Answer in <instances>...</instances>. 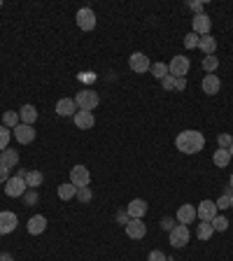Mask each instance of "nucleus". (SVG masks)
I'll use <instances>...</instances> for the list:
<instances>
[{
    "instance_id": "f257e3e1",
    "label": "nucleus",
    "mask_w": 233,
    "mask_h": 261,
    "mask_svg": "<svg viewBox=\"0 0 233 261\" xmlns=\"http://www.w3.org/2000/svg\"><path fill=\"white\" fill-rule=\"evenodd\" d=\"M175 147L182 154H198L205 147V135L201 131H182L175 138Z\"/></svg>"
},
{
    "instance_id": "f03ea898",
    "label": "nucleus",
    "mask_w": 233,
    "mask_h": 261,
    "mask_svg": "<svg viewBox=\"0 0 233 261\" xmlns=\"http://www.w3.org/2000/svg\"><path fill=\"white\" fill-rule=\"evenodd\" d=\"M75 21H77V26H80V31H93L96 28V24H98V19H96V12H93L91 7H80L77 10V14H75Z\"/></svg>"
},
{
    "instance_id": "7ed1b4c3",
    "label": "nucleus",
    "mask_w": 233,
    "mask_h": 261,
    "mask_svg": "<svg viewBox=\"0 0 233 261\" xmlns=\"http://www.w3.org/2000/svg\"><path fill=\"white\" fill-rule=\"evenodd\" d=\"M100 103V98L96 91H91V89H84V91H80L77 96H75V105L80 110H84V112H91V110H96Z\"/></svg>"
},
{
    "instance_id": "20e7f679",
    "label": "nucleus",
    "mask_w": 233,
    "mask_h": 261,
    "mask_svg": "<svg viewBox=\"0 0 233 261\" xmlns=\"http://www.w3.org/2000/svg\"><path fill=\"white\" fill-rule=\"evenodd\" d=\"M189 68H191L189 56L175 54L172 61L168 63V75H172V77H187V75H189Z\"/></svg>"
},
{
    "instance_id": "39448f33",
    "label": "nucleus",
    "mask_w": 233,
    "mask_h": 261,
    "mask_svg": "<svg viewBox=\"0 0 233 261\" xmlns=\"http://www.w3.org/2000/svg\"><path fill=\"white\" fill-rule=\"evenodd\" d=\"M168 240H170V247L182 249L184 245L189 243V226L187 224H175V229L168 233Z\"/></svg>"
},
{
    "instance_id": "423d86ee",
    "label": "nucleus",
    "mask_w": 233,
    "mask_h": 261,
    "mask_svg": "<svg viewBox=\"0 0 233 261\" xmlns=\"http://www.w3.org/2000/svg\"><path fill=\"white\" fill-rule=\"evenodd\" d=\"M26 191H28V184H26V180L21 175H12L5 182V194L10 196V198H19V196H24Z\"/></svg>"
},
{
    "instance_id": "0eeeda50",
    "label": "nucleus",
    "mask_w": 233,
    "mask_h": 261,
    "mask_svg": "<svg viewBox=\"0 0 233 261\" xmlns=\"http://www.w3.org/2000/svg\"><path fill=\"white\" fill-rule=\"evenodd\" d=\"M89 182H91V173H89V168L86 166H73L70 168V184H75V187H89Z\"/></svg>"
},
{
    "instance_id": "6e6552de",
    "label": "nucleus",
    "mask_w": 233,
    "mask_h": 261,
    "mask_svg": "<svg viewBox=\"0 0 233 261\" xmlns=\"http://www.w3.org/2000/svg\"><path fill=\"white\" fill-rule=\"evenodd\" d=\"M219 215V210H217L215 200H201L196 207V219H201V222H212V219Z\"/></svg>"
},
{
    "instance_id": "1a4fd4ad",
    "label": "nucleus",
    "mask_w": 233,
    "mask_h": 261,
    "mask_svg": "<svg viewBox=\"0 0 233 261\" xmlns=\"http://www.w3.org/2000/svg\"><path fill=\"white\" fill-rule=\"evenodd\" d=\"M129 68L133 70V73H149V68H152V63H149V59L142 51H133V54L129 56Z\"/></svg>"
},
{
    "instance_id": "9d476101",
    "label": "nucleus",
    "mask_w": 233,
    "mask_h": 261,
    "mask_svg": "<svg viewBox=\"0 0 233 261\" xmlns=\"http://www.w3.org/2000/svg\"><path fill=\"white\" fill-rule=\"evenodd\" d=\"M210 28H212V19L208 14H196L194 21H191V31L196 33V35H210Z\"/></svg>"
},
{
    "instance_id": "9b49d317",
    "label": "nucleus",
    "mask_w": 233,
    "mask_h": 261,
    "mask_svg": "<svg viewBox=\"0 0 233 261\" xmlns=\"http://www.w3.org/2000/svg\"><path fill=\"white\" fill-rule=\"evenodd\" d=\"M12 135L17 142H21V145H28V142H33L35 140V128L28 126V124H19L17 128H12Z\"/></svg>"
},
{
    "instance_id": "f8f14e48",
    "label": "nucleus",
    "mask_w": 233,
    "mask_h": 261,
    "mask_svg": "<svg viewBox=\"0 0 233 261\" xmlns=\"http://www.w3.org/2000/svg\"><path fill=\"white\" fill-rule=\"evenodd\" d=\"M124 229H126V236H129L131 240H140V238L147 236V226H145L142 219H131Z\"/></svg>"
},
{
    "instance_id": "ddd939ff",
    "label": "nucleus",
    "mask_w": 233,
    "mask_h": 261,
    "mask_svg": "<svg viewBox=\"0 0 233 261\" xmlns=\"http://www.w3.org/2000/svg\"><path fill=\"white\" fill-rule=\"evenodd\" d=\"M19 224V217L10 210H3L0 213V236H7V233H12Z\"/></svg>"
},
{
    "instance_id": "4468645a",
    "label": "nucleus",
    "mask_w": 233,
    "mask_h": 261,
    "mask_svg": "<svg viewBox=\"0 0 233 261\" xmlns=\"http://www.w3.org/2000/svg\"><path fill=\"white\" fill-rule=\"evenodd\" d=\"M73 119H75V126L80 128V131H89V128H93V124H96L93 112H84V110H77Z\"/></svg>"
},
{
    "instance_id": "2eb2a0df",
    "label": "nucleus",
    "mask_w": 233,
    "mask_h": 261,
    "mask_svg": "<svg viewBox=\"0 0 233 261\" xmlns=\"http://www.w3.org/2000/svg\"><path fill=\"white\" fill-rule=\"evenodd\" d=\"M26 229H28L31 236H42L44 229H47V217H44V215H33V217L28 219Z\"/></svg>"
},
{
    "instance_id": "dca6fc26",
    "label": "nucleus",
    "mask_w": 233,
    "mask_h": 261,
    "mask_svg": "<svg viewBox=\"0 0 233 261\" xmlns=\"http://www.w3.org/2000/svg\"><path fill=\"white\" fill-rule=\"evenodd\" d=\"M126 213H129L131 219H142V217H145V213H147V200L133 198L129 205H126Z\"/></svg>"
},
{
    "instance_id": "f3484780",
    "label": "nucleus",
    "mask_w": 233,
    "mask_h": 261,
    "mask_svg": "<svg viewBox=\"0 0 233 261\" xmlns=\"http://www.w3.org/2000/svg\"><path fill=\"white\" fill-rule=\"evenodd\" d=\"M201 89H203V93H208V96H215V93H219V89H221L219 77H217V75H205V77H203V82H201Z\"/></svg>"
},
{
    "instance_id": "a211bd4d",
    "label": "nucleus",
    "mask_w": 233,
    "mask_h": 261,
    "mask_svg": "<svg viewBox=\"0 0 233 261\" xmlns=\"http://www.w3.org/2000/svg\"><path fill=\"white\" fill-rule=\"evenodd\" d=\"M77 112V105H75V98H61L56 103V115L59 117H75Z\"/></svg>"
},
{
    "instance_id": "6ab92c4d",
    "label": "nucleus",
    "mask_w": 233,
    "mask_h": 261,
    "mask_svg": "<svg viewBox=\"0 0 233 261\" xmlns=\"http://www.w3.org/2000/svg\"><path fill=\"white\" fill-rule=\"evenodd\" d=\"M178 222L180 224H191L194 219H196V207L191 205V203H184V205H180V210H178Z\"/></svg>"
},
{
    "instance_id": "aec40b11",
    "label": "nucleus",
    "mask_w": 233,
    "mask_h": 261,
    "mask_svg": "<svg viewBox=\"0 0 233 261\" xmlns=\"http://www.w3.org/2000/svg\"><path fill=\"white\" fill-rule=\"evenodd\" d=\"M19 119H21V124H28V126H33V124H35V119H37L35 105H31V103L21 105V110H19Z\"/></svg>"
},
{
    "instance_id": "412c9836",
    "label": "nucleus",
    "mask_w": 233,
    "mask_h": 261,
    "mask_svg": "<svg viewBox=\"0 0 233 261\" xmlns=\"http://www.w3.org/2000/svg\"><path fill=\"white\" fill-rule=\"evenodd\" d=\"M198 49L203 51V56H215L217 40L212 35H201V40H198Z\"/></svg>"
},
{
    "instance_id": "4be33fe9",
    "label": "nucleus",
    "mask_w": 233,
    "mask_h": 261,
    "mask_svg": "<svg viewBox=\"0 0 233 261\" xmlns=\"http://www.w3.org/2000/svg\"><path fill=\"white\" fill-rule=\"evenodd\" d=\"M17 164H19V152L17 149H10V147H7L5 152H0V166H5V168L12 170Z\"/></svg>"
},
{
    "instance_id": "5701e85b",
    "label": "nucleus",
    "mask_w": 233,
    "mask_h": 261,
    "mask_svg": "<svg viewBox=\"0 0 233 261\" xmlns=\"http://www.w3.org/2000/svg\"><path fill=\"white\" fill-rule=\"evenodd\" d=\"M212 164H215L217 168H228V164H231V154H228V149H217V152L212 154Z\"/></svg>"
},
{
    "instance_id": "b1692460",
    "label": "nucleus",
    "mask_w": 233,
    "mask_h": 261,
    "mask_svg": "<svg viewBox=\"0 0 233 261\" xmlns=\"http://www.w3.org/2000/svg\"><path fill=\"white\" fill-rule=\"evenodd\" d=\"M56 194H59V198H61V200H70V198H75V196H77V187H75V184H70V182H66V184H61V187H59V191H56Z\"/></svg>"
},
{
    "instance_id": "393cba45",
    "label": "nucleus",
    "mask_w": 233,
    "mask_h": 261,
    "mask_svg": "<svg viewBox=\"0 0 233 261\" xmlns=\"http://www.w3.org/2000/svg\"><path fill=\"white\" fill-rule=\"evenodd\" d=\"M196 236H198V240H210V238L215 236V229H212L210 222H201L196 229Z\"/></svg>"
},
{
    "instance_id": "a878e982",
    "label": "nucleus",
    "mask_w": 233,
    "mask_h": 261,
    "mask_svg": "<svg viewBox=\"0 0 233 261\" xmlns=\"http://www.w3.org/2000/svg\"><path fill=\"white\" fill-rule=\"evenodd\" d=\"M24 180H26V184H28V189H37L42 184V173H40V170H28Z\"/></svg>"
},
{
    "instance_id": "bb28decb",
    "label": "nucleus",
    "mask_w": 233,
    "mask_h": 261,
    "mask_svg": "<svg viewBox=\"0 0 233 261\" xmlns=\"http://www.w3.org/2000/svg\"><path fill=\"white\" fill-rule=\"evenodd\" d=\"M19 124H21V119H19V112H12V110L3 112V126H7V128H17Z\"/></svg>"
},
{
    "instance_id": "cd10ccee",
    "label": "nucleus",
    "mask_w": 233,
    "mask_h": 261,
    "mask_svg": "<svg viewBox=\"0 0 233 261\" xmlns=\"http://www.w3.org/2000/svg\"><path fill=\"white\" fill-rule=\"evenodd\" d=\"M149 73L154 75V79H163V77L168 75V63H161V61L152 63V68H149Z\"/></svg>"
},
{
    "instance_id": "c85d7f7f",
    "label": "nucleus",
    "mask_w": 233,
    "mask_h": 261,
    "mask_svg": "<svg viewBox=\"0 0 233 261\" xmlns=\"http://www.w3.org/2000/svg\"><path fill=\"white\" fill-rule=\"evenodd\" d=\"M219 68V61H217V56H203V70L208 75H212Z\"/></svg>"
},
{
    "instance_id": "c756f323",
    "label": "nucleus",
    "mask_w": 233,
    "mask_h": 261,
    "mask_svg": "<svg viewBox=\"0 0 233 261\" xmlns=\"http://www.w3.org/2000/svg\"><path fill=\"white\" fill-rule=\"evenodd\" d=\"M10 138H12V131H10L7 126H0V152H5V149H7Z\"/></svg>"
},
{
    "instance_id": "7c9ffc66",
    "label": "nucleus",
    "mask_w": 233,
    "mask_h": 261,
    "mask_svg": "<svg viewBox=\"0 0 233 261\" xmlns=\"http://www.w3.org/2000/svg\"><path fill=\"white\" fill-rule=\"evenodd\" d=\"M210 224H212V229H215V231H226L228 229V219L224 217V215H217Z\"/></svg>"
},
{
    "instance_id": "2f4dec72",
    "label": "nucleus",
    "mask_w": 233,
    "mask_h": 261,
    "mask_svg": "<svg viewBox=\"0 0 233 261\" xmlns=\"http://www.w3.org/2000/svg\"><path fill=\"white\" fill-rule=\"evenodd\" d=\"M198 40H201V35H196L194 31L187 33V35H184V47H187V49H196L198 47Z\"/></svg>"
},
{
    "instance_id": "473e14b6",
    "label": "nucleus",
    "mask_w": 233,
    "mask_h": 261,
    "mask_svg": "<svg viewBox=\"0 0 233 261\" xmlns=\"http://www.w3.org/2000/svg\"><path fill=\"white\" fill-rule=\"evenodd\" d=\"M75 198H80V203H89V200L93 198V194H91V189H89V187H80Z\"/></svg>"
},
{
    "instance_id": "72a5a7b5",
    "label": "nucleus",
    "mask_w": 233,
    "mask_h": 261,
    "mask_svg": "<svg viewBox=\"0 0 233 261\" xmlns=\"http://www.w3.org/2000/svg\"><path fill=\"white\" fill-rule=\"evenodd\" d=\"M217 145H219V149H228L233 145V138L228 133H219L217 135Z\"/></svg>"
},
{
    "instance_id": "f704fd0d",
    "label": "nucleus",
    "mask_w": 233,
    "mask_h": 261,
    "mask_svg": "<svg viewBox=\"0 0 233 261\" xmlns=\"http://www.w3.org/2000/svg\"><path fill=\"white\" fill-rule=\"evenodd\" d=\"M215 205H217V210H228V207H231V196L221 194L219 198L215 200Z\"/></svg>"
},
{
    "instance_id": "c9c22d12",
    "label": "nucleus",
    "mask_w": 233,
    "mask_h": 261,
    "mask_svg": "<svg viewBox=\"0 0 233 261\" xmlns=\"http://www.w3.org/2000/svg\"><path fill=\"white\" fill-rule=\"evenodd\" d=\"M24 203H26V205H35V203H37V191H35V189H28V191H26V194H24Z\"/></svg>"
},
{
    "instance_id": "e433bc0d",
    "label": "nucleus",
    "mask_w": 233,
    "mask_h": 261,
    "mask_svg": "<svg viewBox=\"0 0 233 261\" xmlns=\"http://www.w3.org/2000/svg\"><path fill=\"white\" fill-rule=\"evenodd\" d=\"M161 86H163V91H172V89H175V77L166 75V77L161 79Z\"/></svg>"
},
{
    "instance_id": "4c0bfd02",
    "label": "nucleus",
    "mask_w": 233,
    "mask_h": 261,
    "mask_svg": "<svg viewBox=\"0 0 233 261\" xmlns=\"http://www.w3.org/2000/svg\"><path fill=\"white\" fill-rule=\"evenodd\" d=\"M147 261H168V256L161 252V249H152L149 252V256H147Z\"/></svg>"
},
{
    "instance_id": "58836bf2",
    "label": "nucleus",
    "mask_w": 233,
    "mask_h": 261,
    "mask_svg": "<svg viewBox=\"0 0 233 261\" xmlns=\"http://www.w3.org/2000/svg\"><path fill=\"white\" fill-rule=\"evenodd\" d=\"M129 222H131V217H129V213H126V210H119V213H116V224L126 226Z\"/></svg>"
},
{
    "instance_id": "ea45409f",
    "label": "nucleus",
    "mask_w": 233,
    "mask_h": 261,
    "mask_svg": "<svg viewBox=\"0 0 233 261\" xmlns=\"http://www.w3.org/2000/svg\"><path fill=\"white\" fill-rule=\"evenodd\" d=\"M161 229H163V231H168V233H170V231L175 229V222H172L170 217H163V219H161Z\"/></svg>"
},
{
    "instance_id": "a19ab883",
    "label": "nucleus",
    "mask_w": 233,
    "mask_h": 261,
    "mask_svg": "<svg viewBox=\"0 0 233 261\" xmlns=\"http://www.w3.org/2000/svg\"><path fill=\"white\" fill-rule=\"evenodd\" d=\"M203 7H205V5H203L201 0H194V3H189V10L194 14H203Z\"/></svg>"
},
{
    "instance_id": "79ce46f5",
    "label": "nucleus",
    "mask_w": 233,
    "mask_h": 261,
    "mask_svg": "<svg viewBox=\"0 0 233 261\" xmlns=\"http://www.w3.org/2000/svg\"><path fill=\"white\" fill-rule=\"evenodd\" d=\"M187 89V77H175V91H184Z\"/></svg>"
},
{
    "instance_id": "37998d69",
    "label": "nucleus",
    "mask_w": 233,
    "mask_h": 261,
    "mask_svg": "<svg viewBox=\"0 0 233 261\" xmlns=\"http://www.w3.org/2000/svg\"><path fill=\"white\" fill-rule=\"evenodd\" d=\"M7 180H10V168H5V166H0V184H5Z\"/></svg>"
},
{
    "instance_id": "c03bdc74",
    "label": "nucleus",
    "mask_w": 233,
    "mask_h": 261,
    "mask_svg": "<svg viewBox=\"0 0 233 261\" xmlns=\"http://www.w3.org/2000/svg\"><path fill=\"white\" fill-rule=\"evenodd\" d=\"M0 261H14V256L10 254V252H3V254H0Z\"/></svg>"
},
{
    "instance_id": "a18cd8bd",
    "label": "nucleus",
    "mask_w": 233,
    "mask_h": 261,
    "mask_svg": "<svg viewBox=\"0 0 233 261\" xmlns=\"http://www.w3.org/2000/svg\"><path fill=\"white\" fill-rule=\"evenodd\" d=\"M228 154H231V159H233V145H231V147H228Z\"/></svg>"
},
{
    "instance_id": "49530a36",
    "label": "nucleus",
    "mask_w": 233,
    "mask_h": 261,
    "mask_svg": "<svg viewBox=\"0 0 233 261\" xmlns=\"http://www.w3.org/2000/svg\"><path fill=\"white\" fill-rule=\"evenodd\" d=\"M231 207H233V194H231Z\"/></svg>"
},
{
    "instance_id": "de8ad7c7",
    "label": "nucleus",
    "mask_w": 233,
    "mask_h": 261,
    "mask_svg": "<svg viewBox=\"0 0 233 261\" xmlns=\"http://www.w3.org/2000/svg\"><path fill=\"white\" fill-rule=\"evenodd\" d=\"M231 189H233V175H231Z\"/></svg>"
},
{
    "instance_id": "09e8293b",
    "label": "nucleus",
    "mask_w": 233,
    "mask_h": 261,
    "mask_svg": "<svg viewBox=\"0 0 233 261\" xmlns=\"http://www.w3.org/2000/svg\"><path fill=\"white\" fill-rule=\"evenodd\" d=\"M0 7H3V3H0Z\"/></svg>"
}]
</instances>
